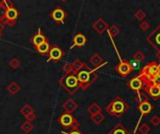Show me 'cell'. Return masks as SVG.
Returning <instances> with one entry per match:
<instances>
[{"instance_id": "27", "label": "cell", "mask_w": 160, "mask_h": 134, "mask_svg": "<svg viewBox=\"0 0 160 134\" xmlns=\"http://www.w3.org/2000/svg\"><path fill=\"white\" fill-rule=\"evenodd\" d=\"M20 112H21V114L26 117V116H28L29 114L33 113V109H32V107H31L30 105H28V104H25L24 106H23V107L21 108Z\"/></svg>"}, {"instance_id": "42", "label": "cell", "mask_w": 160, "mask_h": 134, "mask_svg": "<svg viewBox=\"0 0 160 134\" xmlns=\"http://www.w3.org/2000/svg\"><path fill=\"white\" fill-rule=\"evenodd\" d=\"M59 1H60V2H62V3H65V2L67 1V0H59Z\"/></svg>"}, {"instance_id": "11", "label": "cell", "mask_w": 160, "mask_h": 134, "mask_svg": "<svg viewBox=\"0 0 160 134\" xmlns=\"http://www.w3.org/2000/svg\"><path fill=\"white\" fill-rule=\"evenodd\" d=\"M65 53L64 51L57 45H53L50 48L48 54V61H53L54 63H58L63 56Z\"/></svg>"}, {"instance_id": "17", "label": "cell", "mask_w": 160, "mask_h": 134, "mask_svg": "<svg viewBox=\"0 0 160 134\" xmlns=\"http://www.w3.org/2000/svg\"><path fill=\"white\" fill-rule=\"evenodd\" d=\"M89 63L94 66L95 68H101L102 66L107 64V62H105L102 56H100L98 54H94L89 57Z\"/></svg>"}, {"instance_id": "44", "label": "cell", "mask_w": 160, "mask_h": 134, "mask_svg": "<svg viewBox=\"0 0 160 134\" xmlns=\"http://www.w3.org/2000/svg\"><path fill=\"white\" fill-rule=\"evenodd\" d=\"M2 37V32H0V38H1Z\"/></svg>"}, {"instance_id": "9", "label": "cell", "mask_w": 160, "mask_h": 134, "mask_svg": "<svg viewBox=\"0 0 160 134\" xmlns=\"http://www.w3.org/2000/svg\"><path fill=\"white\" fill-rule=\"evenodd\" d=\"M127 86L131 89L132 91L136 92V94H139L143 90L144 88V80L141 75L135 76L132 78L129 82H127Z\"/></svg>"}, {"instance_id": "35", "label": "cell", "mask_w": 160, "mask_h": 134, "mask_svg": "<svg viewBox=\"0 0 160 134\" xmlns=\"http://www.w3.org/2000/svg\"><path fill=\"white\" fill-rule=\"evenodd\" d=\"M140 28H141L143 32H145V31H147V30L150 28V24L148 23L147 21L143 20V21L141 22V24H140Z\"/></svg>"}, {"instance_id": "10", "label": "cell", "mask_w": 160, "mask_h": 134, "mask_svg": "<svg viewBox=\"0 0 160 134\" xmlns=\"http://www.w3.org/2000/svg\"><path fill=\"white\" fill-rule=\"evenodd\" d=\"M67 15H68L67 12L59 6L56 7L50 12V18L54 22H56L57 24H61V25H63L65 23V19L67 18Z\"/></svg>"}, {"instance_id": "6", "label": "cell", "mask_w": 160, "mask_h": 134, "mask_svg": "<svg viewBox=\"0 0 160 134\" xmlns=\"http://www.w3.org/2000/svg\"><path fill=\"white\" fill-rule=\"evenodd\" d=\"M146 40L154 50L160 51V24L147 36Z\"/></svg>"}, {"instance_id": "29", "label": "cell", "mask_w": 160, "mask_h": 134, "mask_svg": "<svg viewBox=\"0 0 160 134\" xmlns=\"http://www.w3.org/2000/svg\"><path fill=\"white\" fill-rule=\"evenodd\" d=\"M145 59V55L141 52V51H136L134 55H133V60H135L136 62H142Z\"/></svg>"}, {"instance_id": "25", "label": "cell", "mask_w": 160, "mask_h": 134, "mask_svg": "<svg viewBox=\"0 0 160 134\" xmlns=\"http://www.w3.org/2000/svg\"><path fill=\"white\" fill-rule=\"evenodd\" d=\"M85 66V63H83L80 59H76L73 62V67H74V73H77L79 71L83 69V67Z\"/></svg>"}, {"instance_id": "3", "label": "cell", "mask_w": 160, "mask_h": 134, "mask_svg": "<svg viewBox=\"0 0 160 134\" xmlns=\"http://www.w3.org/2000/svg\"><path fill=\"white\" fill-rule=\"evenodd\" d=\"M59 84L64 88V90L70 95H74L80 88L77 75L74 72L65 74L59 79Z\"/></svg>"}, {"instance_id": "13", "label": "cell", "mask_w": 160, "mask_h": 134, "mask_svg": "<svg viewBox=\"0 0 160 134\" xmlns=\"http://www.w3.org/2000/svg\"><path fill=\"white\" fill-rule=\"evenodd\" d=\"M88 42V39L87 37L83 34V33H77L75 35V37L73 38V44L70 47V49H73L75 47H78V48H82L84 47Z\"/></svg>"}, {"instance_id": "30", "label": "cell", "mask_w": 160, "mask_h": 134, "mask_svg": "<svg viewBox=\"0 0 160 134\" xmlns=\"http://www.w3.org/2000/svg\"><path fill=\"white\" fill-rule=\"evenodd\" d=\"M62 70L64 71L65 74H69L74 72V67H73V63H69V62H66L63 67H62Z\"/></svg>"}, {"instance_id": "21", "label": "cell", "mask_w": 160, "mask_h": 134, "mask_svg": "<svg viewBox=\"0 0 160 134\" xmlns=\"http://www.w3.org/2000/svg\"><path fill=\"white\" fill-rule=\"evenodd\" d=\"M90 120H93V122L96 125H100L105 120V116L102 114V112H99L94 115H90Z\"/></svg>"}, {"instance_id": "36", "label": "cell", "mask_w": 160, "mask_h": 134, "mask_svg": "<svg viewBox=\"0 0 160 134\" xmlns=\"http://www.w3.org/2000/svg\"><path fill=\"white\" fill-rule=\"evenodd\" d=\"M150 123L154 126V127H157L160 125V117L158 116H154L151 119H150Z\"/></svg>"}, {"instance_id": "24", "label": "cell", "mask_w": 160, "mask_h": 134, "mask_svg": "<svg viewBox=\"0 0 160 134\" xmlns=\"http://www.w3.org/2000/svg\"><path fill=\"white\" fill-rule=\"evenodd\" d=\"M7 89H8V91H9L11 95H16V94L20 91V86L18 85L17 83L12 82V83H11L8 85Z\"/></svg>"}, {"instance_id": "15", "label": "cell", "mask_w": 160, "mask_h": 134, "mask_svg": "<svg viewBox=\"0 0 160 134\" xmlns=\"http://www.w3.org/2000/svg\"><path fill=\"white\" fill-rule=\"evenodd\" d=\"M30 41H31V43L34 45V47L36 48L38 45H40V44H41V43H43L45 41H47V38L41 33V29H38V33L35 34L30 39Z\"/></svg>"}, {"instance_id": "2", "label": "cell", "mask_w": 160, "mask_h": 134, "mask_svg": "<svg viewBox=\"0 0 160 134\" xmlns=\"http://www.w3.org/2000/svg\"><path fill=\"white\" fill-rule=\"evenodd\" d=\"M129 106L125 102L123 99H122L120 96H117L114 98L111 102H109L106 107V112L111 116H115V117H122L125 112L128 110Z\"/></svg>"}, {"instance_id": "12", "label": "cell", "mask_w": 160, "mask_h": 134, "mask_svg": "<svg viewBox=\"0 0 160 134\" xmlns=\"http://www.w3.org/2000/svg\"><path fill=\"white\" fill-rule=\"evenodd\" d=\"M109 27V25L108 23L103 19V18H99L97 19L94 23L93 24V28L95 30L96 33H98L99 35H102L104 34Z\"/></svg>"}, {"instance_id": "8", "label": "cell", "mask_w": 160, "mask_h": 134, "mask_svg": "<svg viewBox=\"0 0 160 134\" xmlns=\"http://www.w3.org/2000/svg\"><path fill=\"white\" fill-rule=\"evenodd\" d=\"M143 90L154 100L159 99V98H160V86L155 85V84H153V83H149L148 81L144 80V88H143Z\"/></svg>"}, {"instance_id": "40", "label": "cell", "mask_w": 160, "mask_h": 134, "mask_svg": "<svg viewBox=\"0 0 160 134\" xmlns=\"http://www.w3.org/2000/svg\"><path fill=\"white\" fill-rule=\"evenodd\" d=\"M4 24L2 23V22H0V32H2L4 30Z\"/></svg>"}, {"instance_id": "43", "label": "cell", "mask_w": 160, "mask_h": 134, "mask_svg": "<svg viewBox=\"0 0 160 134\" xmlns=\"http://www.w3.org/2000/svg\"><path fill=\"white\" fill-rule=\"evenodd\" d=\"M132 134H138V132H136V131L135 130V131H134V133H132Z\"/></svg>"}, {"instance_id": "18", "label": "cell", "mask_w": 160, "mask_h": 134, "mask_svg": "<svg viewBox=\"0 0 160 134\" xmlns=\"http://www.w3.org/2000/svg\"><path fill=\"white\" fill-rule=\"evenodd\" d=\"M50 44L48 41H45L41 44H40V45H38L35 49L37 50V52L41 55H46L49 54V51H50Z\"/></svg>"}, {"instance_id": "5", "label": "cell", "mask_w": 160, "mask_h": 134, "mask_svg": "<svg viewBox=\"0 0 160 134\" xmlns=\"http://www.w3.org/2000/svg\"><path fill=\"white\" fill-rule=\"evenodd\" d=\"M159 71H160V64L156 63L155 61H153L143 67L139 75H141L145 79H150L151 77L158 73Z\"/></svg>"}, {"instance_id": "31", "label": "cell", "mask_w": 160, "mask_h": 134, "mask_svg": "<svg viewBox=\"0 0 160 134\" xmlns=\"http://www.w3.org/2000/svg\"><path fill=\"white\" fill-rule=\"evenodd\" d=\"M21 128L25 133H29L33 129V125H32V123L30 121H26L24 124L22 125Z\"/></svg>"}, {"instance_id": "16", "label": "cell", "mask_w": 160, "mask_h": 134, "mask_svg": "<svg viewBox=\"0 0 160 134\" xmlns=\"http://www.w3.org/2000/svg\"><path fill=\"white\" fill-rule=\"evenodd\" d=\"M62 108L64 109L65 113L72 114L78 108V104L75 100H73L72 99H69L62 104Z\"/></svg>"}, {"instance_id": "22", "label": "cell", "mask_w": 160, "mask_h": 134, "mask_svg": "<svg viewBox=\"0 0 160 134\" xmlns=\"http://www.w3.org/2000/svg\"><path fill=\"white\" fill-rule=\"evenodd\" d=\"M99 112H102V108L99 104H97L96 102L91 103L89 107H88V113L89 115H94L96 113H99Z\"/></svg>"}, {"instance_id": "38", "label": "cell", "mask_w": 160, "mask_h": 134, "mask_svg": "<svg viewBox=\"0 0 160 134\" xmlns=\"http://www.w3.org/2000/svg\"><path fill=\"white\" fill-rule=\"evenodd\" d=\"M26 118H27V120H28V121L32 122V121H34V120L36 119V115H35V113L33 112V113H31V114H29L28 116H26Z\"/></svg>"}, {"instance_id": "7", "label": "cell", "mask_w": 160, "mask_h": 134, "mask_svg": "<svg viewBox=\"0 0 160 134\" xmlns=\"http://www.w3.org/2000/svg\"><path fill=\"white\" fill-rule=\"evenodd\" d=\"M115 71L118 72V74L122 77H127L128 75H130L133 71V66L131 65V63L127 60H121L120 63L115 67Z\"/></svg>"}, {"instance_id": "26", "label": "cell", "mask_w": 160, "mask_h": 134, "mask_svg": "<svg viewBox=\"0 0 160 134\" xmlns=\"http://www.w3.org/2000/svg\"><path fill=\"white\" fill-rule=\"evenodd\" d=\"M142 78H143V77H142ZM143 79L146 80V81H148L149 83H153V84H155V85L160 86V71H159L158 73H156L155 75H154V76L151 77L150 79H145V78H143Z\"/></svg>"}, {"instance_id": "39", "label": "cell", "mask_w": 160, "mask_h": 134, "mask_svg": "<svg viewBox=\"0 0 160 134\" xmlns=\"http://www.w3.org/2000/svg\"><path fill=\"white\" fill-rule=\"evenodd\" d=\"M7 26H14L15 25H16V21L15 20H8L7 21V24H6Z\"/></svg>"}, {"instance_id": "19", "label": "cell", "mask_w": 160, "mask_h": 134, "mask_svg": "<svg viewBox=\"0 0 160 134\" xmlns=\"http://www.w3.org/2000/svg\"><path fill=\"white\" fill-rule=\"evenodd\" d=\"M107 134H131V133L127 130V128L123 125L118 123Z\"/></svg>"}, {"instance_id": "23", "label": "cell", "mask_w": 160, "mask_h": 134, "mask_svg": "<svg viewBox=\"0 0 160 134\" xmlns=\"http://www.w3.org/2000/svg\"><path fill=\"white\" fill-rule=\"evenodd\" d=\"M106 31H107V33H108L109 37H110V38H112V39H113V38H116V37L120 34V32H121L120 28H119L117 26H115V25L110 26Z\"/></svg>"}, {"instance_id": "32", "label": "cell", "mask_w": 160, "mask_h": 134, "mask_svg": "<svg viewBox=\"0 0 160 134\" xmlns=\"http://www.w3.org/2000/svg\"><path fill=\"white\" fill-rule=\"evenodd\" d=\"M134 17H135V19H136L138 21L141 22V21H143V20L145 19L146 13H145V11H143L142 10H136V11L135 12Z\"/></svg>"}, {"instance_id": "37", "label": "cell", "mask_w": 160, "mask_h": 134, "mask_svg": "<svg viewBox=\"0 0 160 134\" xmlns=\"http://www.w3.org/2000/svg\"><path fill=\"white\" fill-rule=\"evenodd\" d=\"M62 134H84L82 131H80L78 128L77 129H75V130H71L70 132H65V131H61Z\"/></svg>"}, {"instance_id": "4", "label": "cell", "mask_w": 160, "mask_h": 134, "mask_svg": "<svg viewBox=\"0 0 160 134\" xmlns=\"http://www.w3.org/2000/svg\"><path fill=\"white\" fill-rule=\"evenodd\" d=\"M57 121L64 128L70 130V131L71 130L77 129L79 128V126H80V123L72 116V114H69V113H64V114H62L57 119Z\"/></svg>"}, {"instance_id": "41", "label": "cell", "mask_w": 160, "mask_h": 134, "mask_svg": "<svg viewBox=\"0 0 160 134\" xmlns=\"http://www.w3.org/2000/svg\"><path fill=\"white\" fill-rule=\"evenodd\" d=\"M156 56H157V58L159 59V64H160V51L157 53V55H156Z\"/></svg>"}, {"instance_id": "14", "label": "cell", "mask_w": 160, "mask_h": 134, "mask_svg": "<svg viewBox=\"0 0 160 134\" xmlns=\"http://www.w3.org/2000/svg\"><path fill=\"white\" fill-rule=\"evenodd\" d=\"M138 110L140 111V113L141 114V116H147L149 115L151 112L154 110L153 105L150 103V101L148 100V99L139 102L138 104Z\"/></svg>"}, {"instance_id": "33", "label": "cell", "mask_w": 160, "mask_h": 134, "mask_svg": "<svg viewBox=\"0 0 160 134\" xmlns=\"http://www.w3.org/2000/svg\"><path fill=\"white\" fill-rule=\"evenodd\" d=\"M139 130L141 134H148L151 130V128L149 125H147L146 123H142L140 127H139Z\"/></svg>"}, {"instance_id": "20", "label": "cell", "mask_w": 160, "mask_h": 134, "mask_svg": "<svg viewBox=\"0 0 160 134\" xmlns=\"http://www.w3.org/2000/svg\"><path fill=\"white\" fill-rule=\"evenodd\" d=\"M18 15H19L18 10L15 8H13V7L8 8L7 12H6V18L8 20H16L18 18Z\"/></svg>"}, {"instance_id": "1", "label": "cell", "mask_w": 160, "mask_h": 134, "mask_svg": "<svg viewBox=\"0 0 160 134\" xmlns=\"http://www.w3.org/2000/svg\"><path fill=\"white\" fill-rule=\"evenodd\" d=\"M98 69H100V68L91 69L85 63V66L83 67V69L76 73L81 89L87 90V89L97 80L98 75L96 73V71Z\"/></svg>"}, {"instance_id": "28", "label": "cell", "mask_w": 160, "mask_h": 134, "mask_svg": "<svg viewBox=\"0 0 160 134\" xmlns=\"http://www.w3.org/2000/svg\"><path fill=\"white\" fill-rule=\"evenodd\" d=\"M7 10H8V6L6 5L5 1L3 0L2 2H0V21L6 18Z\"/></svg>"}, {"instance_id": "34", "label": "cell", "mask_w": 160, "mask_h": 134, "mask_svg": "<svg viewBox=\"0 0 160 134\" xmlns=\"http://www.w3.org/2000/svg\"><path fill=\"white\" fill-rule=\"evenodd\" d=\"M9 64H10V67H11V68L12 70H17V69L19 68V66H20V62H19L18 59L15 58V57L11 58Z\"/></svg>"}]
</instances>
